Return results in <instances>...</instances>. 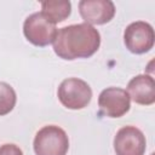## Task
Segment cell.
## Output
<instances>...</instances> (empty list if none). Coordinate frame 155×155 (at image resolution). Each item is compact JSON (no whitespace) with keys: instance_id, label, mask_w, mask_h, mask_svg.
I'll return each mask as SVG.
<instances>
[{"instance_id":"1","label":"cell","mask_w":155,"mask_h":155,"mask_svg":"<svg viewBox=\"0 0 155 155\" xmlns=\"http://www.w3.org/2000/svg\"><path fill=\"white\" fill-rule=\"evenodd\" d=\"M99 45V31L87 23H78L63 27L57 31L53 51L62 59L74 61L91 57L98 51Z\"/></svg>"},{"instance_id":"2","label":"cell","mask_w":155,"mask_h":155,"mask_svg":"<svg viewBox=\"0 0 155 155\" xmlns=\"http://www.w3.org/2000/svg\"><path fill=\"white\" fill-rule=\"evenodd\" d=\"M33 147L36 155H67L69 139L63 128L47 125L36 132Z\"/></svg>"},{"instance_id":"3","label":"cell","mask_w":155,"mask_h":155,"mask_svg":"<svg viewBox=\"0 0 155 155\" xmlns=\"http://www.w3.org/2000/svg\"><path fill=\"white\" fill-rule=\"evenodd\" d=\"M57 96L62 105L71 110H78L87 107L91 102L92 90L86 81L78 78H68L61 82Z\"/></svg>"},{"instance_id":"4","label":"cell","mask_w":155,"mask_h":155,"mask_svg":"<svg viewBox=\"0 0 155 155\" xmlns=\"http://www.w3.org/2000/svg\"><path fill=\"white\" fill-rule=\"evenodd\" d=\"M57 31L56 24L50 22L41 12L31 13L23 23V34L25 39L39 47L53 44Z\"/></svg>"},{"instance_id":"5","label":"cell","mask_w":155,"mask_h":155,"mask_svg":"<svg viewBox=\"0 0 155 155\" xmlns=\"http://www.w3.org/2000/svg\"><path fill=\"white\" fill-rule=\"evenodd\" d=\"M154 29L148 22L144 21H137L128 24L124 31L125 46L134 54H142L150 51L154 46Z\"/></svg>"},{"instance_id":"6","label":"cell","mask_w":155,"mask_h":155,"mask_svg":"<svg viewBox=\"0 0 155 155\" xmlns=\"http://www.w3.org/2000/svg\"><path fill=\"white\" fill-rule=\"evenodd\" d=\"M98 107L102 115L108 117H121L131 107V99L126 90L120 87H107L98 97Z\"/></svg>"},{"instance_id":"7","label":"cell","mask_w":155,"mask_h":155,"mask_svg":"<svg viewBox=\"0 0 155 155\" xmlns=\"http://www.w3.org/2000/svg\"><path fill=\"white\" fill-rule=\"evenodd\" d=\"M145 148V136L134 126L121 127L114 137V150L116 155H144Z\"/></svg>"},{"instance_id":"8","label":"cell","mask_w":155,"mask_h":155,"mask_svg":"<svg viewBox=\"0 0 155 155\" xmlns=\"http://www.w3.org/2000/svg\"><path fill=\"white\" fill-rule=\"evenodd\" d=\"M115 5L110 0H81L79 12L87 24H105L115 16Z\"/></svg>"},{"instance_id":"9","label":"cell","mask_w":155,"mask_h":155,"mask_svg":"<svg viewBox=\"0 0 155 155\" xmlns=\"http://www.w3.org/2000/svg\"><path fill=\"white\" fill-rule=\"evenodd\" d=\"M130 99L140 105H151L155 103V81L150 75L139 74L132 78L127 85Z\"/></svg>"},{"instance_id":"10","label":"cell","mask_w":155,"mask_h":155,"mask_svg":"<svg viewBox=\"0 0 155 155\" xmlns=\"http://www.w3.org/2000/svg\"><path fill=\"white\" fill-rule=\"evenodd\" d=\"M71 12V4L68 0L57 1L50 0L41 2V13L52 23H59L65 21Z\"/></svg>"},{"instance_id":"11","label":"cell","mask_w":155,"mask_h":155,"mask_svg":"<svg viewBox=\"0 0 155 155\" xmlns=\"http://www.w3.org/2000/svg\"><path fill=\"white\" fill-rule=\"evenodd\" d=\"M17 96L11 85L0 81V116L8 114L16 105Z\"/></svg>"},{"instance_id":"12","label":"cell","mask_w":155,"mask_h":155,"mask_svg":"<svg viewBox=\"0 0 155 155\" xmlns=\"http://www.w3.org/2000/svg\"><path fill=\"white\" fill-rule=\"evenodd\" d=\"M0 155H23V151L18 145L7 143L0 147Z\"/></svg>"}]
</instances>
